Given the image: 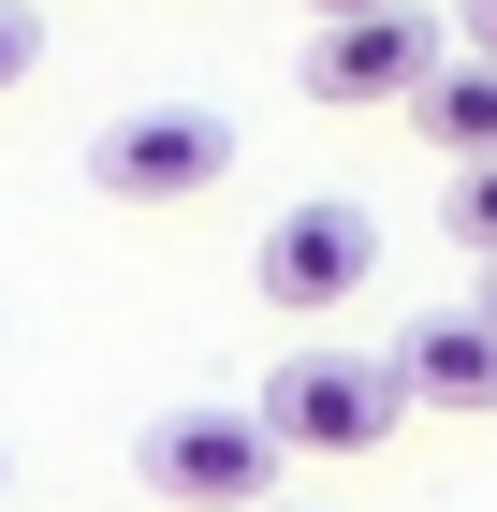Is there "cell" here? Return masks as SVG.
<instances>
[{"label": "cell", "instance_id": "4", "mask_svg": "<svg viewBox=\"0 0 497 512\" xmlns=\"http://www.w3.org/2000/svg\"><path fill=\"white\" fill-rule=\"evenodd\" d=\"M424 88H439V15L424 0L322 15L307 30V103H337V118H381V103H424Z\"/></svg>", "mask_w": 497, "mask_h": 512}, {"label": "cell", "instance_id": "2", "mask_svg": "<svg viewBox=\"0 0 497 512\" xmlns=\"http://www.w3.org/2000/svg\"><path fill=\"white\" fill-rule=\"evenodd\" d=\"M132 483L161 512H264L278 498V425L264 410H161L132 439Z\"/></svg>", "mask_w": 497, "mask_h": 512}, {"label": "cell", "instance_id": "1", "mask_svg": "<svg viewBox=\"0 0 497 512\" xmlns=\"http://www.w3.org/2000/svg\"><path fill=\"white\" fill-rule=\"evenodd\" d=\"M249 410L278 425V454H381L410 425V381H395V352H278Z\"/></svg>", "mask_w": 497, "mask_h": 512}, {"label": "cell", "instance_id": "8", "mask_svg": "<svg viewBox=\"0 0 497 512\" xmlns=\"http://www.w3.org/2000/svg\"><path fill=\"white\" fill-rule=\"evenodd\" d=\"M454 249L497 264V161H454Z\"/></svg>", "mask_w": 497, "mask_h": 512}, {"label": "cell", "instance_id": "12", "mask_svg": "<svg viewBox=\"0 0 497 512\" xmlns=\"http://www.w3.org/2000/svg\"><path fill=\"white\" fill-rule=\"evenodd\" d=\"M483 308H497V264H483Z\"/></svg>", "mask_w": 497, "mask_h": 512}, {"label": "cell", "instance_id": "3", "mask_svg": "<svg viewBox=\"0 0 497 512\" xmlns=\"http://www.w3.org/2000/svg\"><path fill=\"white\" fill-rule=\"evenodd\" d=\"M234 176V118L220 103H132L88 132V191L103 205H205Z\"/></svg>", "mask_w": 497, "mask_h": 512}, {"label": "cell", "instance_id": "11", "mask_svg": "<svg viewBox=\"0 0 497 512\" xmlns=\"http://www.w3.org/2000/svg\"><path fill=\"white\" fill-rule=\"evenodd\" d=\"M307 15H381V0H307Z\"/></svg>", "mask_w": 497, "mask_h": 512}, {"label": "cell", "instance_id": "10", "mask_svg": "<svg viewBox=\"0 0 497 512\" xmlns=\"http://www.w3.org/2000/svg\"><path fill=\"white\" fill-rule=\"evenodd\" d=\"M468 59H497V0H468Z\"/></svg>", "mask_w": 497, "mask_h": 512}, {"label": "cell", "instance_id": "7", "mask_svg": "<svg viewBox=\"0 0 497 512\" xmlns=\"http://www.w3.org/2000/svg\"><path fill=\"white\" fill-rule=\"evenodd\" d=\"M410 132L439 161H497V59H439V88L410 103Z\"/></svg>", "mask_w": 497, "mask_h": 512}, {"label": "cell", "instance_id": "5", "mask_svg": "<svg viewBox=\"0 0 497 512\" xmlns=\"http://www.w3.org/2000/svg\"><path fill=\"white\" fill-rule=\"evenodd\" d=\"M366 278H381V220H366V205H278V235L249 249V293H264V308H293V322L351 308Z\"/></svg>", "mask_w": 497, "mask_h": 512}, {"label": "cell", "instance_id": "13", "mask_svg": "<svg viewBox=\"0 0 497 512\" xmlns=\"http://www.w3.org/2000/svg\"><path fill=\"white\" fill-rule=\"evenodd\" d=\"M264 512H293V498H264Z\"/></svg>", "mask_w": 497, "mask_h": 512}, {"label": "cell", "instance_id": "6", "mask_svg": "<svg viewBox=\"0 0 497 512\" xmlns=\"http://www.w3.org/2000/svg\"><path fill=\"white\" fill-rule=\"evenodd\" d=\"M395 381L410 410H497V308H424L395 337Z\"/></svg>", "mask_w": 497, "mask_h": 512}, {"label": "cell", "instance_id": "9", "mask_svg": "<svg viewBox=\"0 0 497 512\" xmlns=\"http://www.w3.org/2000/svg\"><path fill=\"white\" fill-rule=\"evenodd\" d=\"M30 59H44V30H30V0H0V88H30Z\"/></svg>", "mask_w": 497, "mask_h": 512}, {"label": "cell", "instance_id": "14", "mask_svg": "<svg viewBox=\"0 0 497 512\" xmlns=\"http://www.w3.org/2000/svg\"><path fill=\"white\" fill-rule=\"evenodd\" d=\"M0 483H15V469H0Z\"/></svg>", "mask_w": 497, "mask_h": 512}]
</instances>
